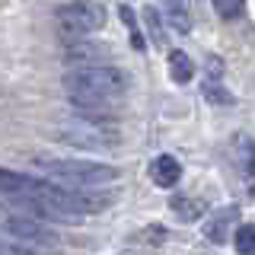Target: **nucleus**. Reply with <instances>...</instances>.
<instances>
[{
    "label": "nucleus",
    "instance_id": "obj_9",
    "mask_svg": "<svg viewBox=\"0 0 255 255\" xmlns=\"http://www.w3.org/2000/svg\"><path fill=\"white\" fill-rule=\"evenodd\" d=\"M109 48L102 42H86V38H77V42H67V58L70 64H77V67H86V64H99V58L106 54Z\"/></svg>",
    "mask_w": 255,
    "mask_h": 255
},
{
    "label": "nucleus",
    "instance_id": "obj_1",
    "mask_svg": "<svg viewBox=\"0 0 255 255\" xmlns=\"http://www.w3.org/2000/svg\"><path fill=\"white\" fill-rule=\"evenodd\" d=\"M61 86L67 93V99L77 106V112L109 118V112H115L128 99L131 77L115 64H86V67L67 70Z\"/></svg>",
    "mask_w": 255,
    "mask_h": 255
},
{
    "label": "nucleus",
    "instance_id": "obj_10",
    "mask_svg": "<svg viewBox=\"0 0 255 255\" xmlns=\"http://www.w3.org/2000/svg\"><path fill=\"white\" fill-rule=\"evenodd\" d=\"M236 163H239V175H243L246 188L255 191V140L252 137H239Z\"/></svg>",
    "mask_w": 255,
    "mask_h": 255
},
{
    "label": "nucleus",
    "instance_id": "obj_19",
    "mask_svg": "<svg viewBox=\"0 0 255 255\" xmlns=\"http://www.w3.org/2000/svg\"><path fill=\"white\" fill-rule=\"evenodd\" d=\"M0 255H35L32 249H22V246H0Z\"/></svg>",
    "mask_w": 255,
    "mask_h": 255
},
{
    "label": "nucleus",
    "instance_id": "obj_18",
    "mask_svg": "<svg viewBox=\"0 0 255 255\" xmlns=\"http://www.w3.org/2000/svg\"><path fill=\"white\" fill-rule=\"evenodd\" d=\"M143 22H147L153 42H163V38H166V29H163V19H159V10H156V6H143Z\"/></svg>",
    "mask_w": 255,
    "mask_h": 255
},
{
    "label": "nucleus",
    "instance_id": "obj_6",
    "mask_svg": "<svg viewBox=\"0 0 255 255\" xmlns=\"http://www.w3.org/2000/svg\"><path fill=\"white\" fill-rule=\"evenodd\" d=\"M32 185H35V175L16 172V169H3L0 166V201H19V198H29Z\"/></svg>",
    "mask_w": 255,
    "mask_h": 255
},
{
    "label": "nucleus",
    "instance_id": "obj_11",
    "mask_svg": "<svg viewBox=\"0 0 255 255\" xmlns=\"http://www.w3.org/2000/svg\"><path fill=\"white\" fill-rule=\"evenodd\" d=\"M169 77L175 80V83H188L191 77H195V64H191V58L185 51H169Z\"/></svg>",
    "mask_w": 255,
    "mask_h": 255
},
{
    "label": "nucleus",
    "instance_id": "obj_13",
    "mask_svg": "<svg viewBox=\"0 0 255 255\" xmlns=\"http://www.w3.org/2000/svg\"><path fill=\"white\" fill-rule=\"evenodd\" d=\"M233 246L239 255H255V223H239L233 230Z\"/></svg>",
    "mask_w": 255,
    "mask_h": 255
},
{
    "label": "nucleus",
    "instance_id": "obj_8",
    "mask_svg": "<svg viewBox=\"0 0 255 255\" xmlns=\"http://www.w3.org/2000/svg\"><path fill=\"white\" fill-rule=\"evenodd\" d=\"M150 179H153V185H159V188H172V185H179V179H182V166H179V159L169 156V153H159L153 163H150Z\"/></svg>",
    "mask_w": 255,
    "mask_h": 255
},
{
    "label": "nucleus",
    "instance_id": "obj_3",
    "mask_svg": "<svg viewBox=\"0 0 255 255\" xmlns=\"http://www.w3.org/2000/svg\"><path fill=\"white\" fill-rule=\"evenodd\" d=\"M54 137L61 143H67V147H77V150H102L106 153V150H115L122 143V131H118V125L112 118L80 112L77 118L64 122L54 131Z\"/></svg>",
    "mask_w": 255,
    "mask_h": 255
},
{
    "label": "nucleus",
    "instance_id": "obj_4",
    "mask_svg": "<svg viewBox=\"0 0 255 255\" xmlns=\"http://www.w3.org/2000/svg\"><path fill=\"white\" fill-rule=\"evenodd\" d=\"M54 19H58V32L64 42H77V38L96 35L106 26V6L96 0H70V3L58 6Z\"/></svg>",
    "mask_w": 255,
    "mask_h": 255
},
{
    "label": "nucleus",
    "instance_id": "obj_15",
    "mask_svg": "<svg viewBox=\"0 0 255 255\" xmlns=\"http://www.w3.org/2000/svg\"><path fill=\"white\" fill-rule=\"evenodd\" d=\"M204 99L214 102V106H233V96H230V93L220 86L217 77H207V83H204Z\"/></svg>",
    "mask_w": 255,
    "mask_h": 255
},
{
    "label": "nucleus",
    "instance_id": "obj_17",
    "mask_svg": "<svg viewBox=\"0 0 255 255\" xmlns=\"http://www.w3.org/2000/svg\"><path fill=\"white\" fill-rule=\"evenodd\" d=\"M211 3H214V13L220 19H236L246 10V0H211Z\"/></svg>",
    "mask_w": 255,
    "mask_h": 255
},
{
    "label": "nucleus",
    "instance_id": "obj_12",
    "mask_svg": "<svg viewBox=\"0 0 255 255\" xmlns=\"http://www.w3.org/2000/svg\"><path fill=\"white\" fill-rule=\"evenodd\" d=\"M169 207H172V214H175V217H179V220H185V223H188V220H198V217L204 214V204L198 201V198H172Z\"/></svg>",
    "mask_w": 255,
    "mask_h": 255
},
{
    "label": "nucleus",
    "instance_id": "obj_16",
    "mask_svg": "<svg viewBox=\"0 0 255 255\" xmlns=\"http://www.w3.org/2000/svg\"><path fill=\"white\" fill-rule=\"evenodd\" d=\"M122 19H125V26H128V32H131V45L137 48V51H143L147 48V42H143V32H140V26H137V16L131 13V6H122Z\"/></svg>",
    "mask_w": 255,
    "mask_h": 255
},
{
    "label": "nucleus",
    "instance_id": "obj_7",
    "mask_svg": "<svg viewBox=\"0 0 255 255\" xmlns=\"http://www.w3.org/2000/svg\"><path fill=\"white\" fill-rule=\"evenodd\" d=\"M236 217H239V207H220V211H217V214H211V220L204 223V236L211 239L214 246L227 243V239L233 236Z\"/></svg>",
    "mask_w": 255,
    "mask_h": 255
},
{
    "label": "nucleus",
    "instance_id": "obj_14",
    "mask_svg": "<svg viewBox=\"0 0 255 255\" xmlns=\"http://www.w3.org/2000/svg\"><path fill=\"white\" fill-rule=\"evenodd\" d=\"M166 10H169V22L175 26V32H188V10H185V0H166Z\"/></svg>",
    "mask_w": 255,
    "mask_h": 255
},
{
    "label": "nucleus",
    "instance_id": "obj_2",
    "mask_svg": "<svg viewBox=\"0 0 255 255\" xmlns=\"http://www.w3.org/2000/svg\"><path fill=\"white\" fill-rule=\"evenodd\" d=\"M35 169L45 172L48 179L67 185V188H99V185H109V182L122 179V172H118L115 166L93 163V159H48V156H38Z\"/></svg>",
    "mask_w": 255,
    "mask_h": 255
},
{
    "label": "nucleus",
    "instance_id": "obj_5",
    "mask_svg": "<svg viewBox=\"0 0 255 255\" xmlns=\"http://www.w3.org/2000/svg\"><path fill=\"white\" fill-rule=\"evenodd\" d=\"M0 230H3L16 246H22V249H32V252L61 249V236L54 233L45 220L32 217V214H10V217H3Z\"/></svg>",
    "mask_w": 255,
    "mask_h": 255
}]
</instances>
